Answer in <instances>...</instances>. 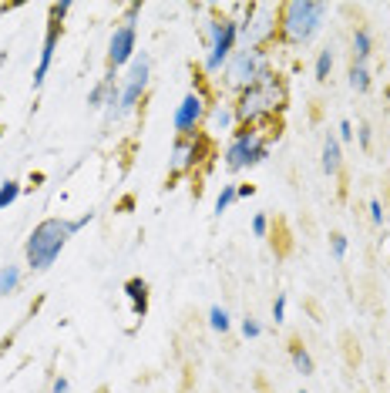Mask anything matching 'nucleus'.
Wrapping results in <instances>:
<instances>
[{
    "instance_id": "17",
    "label": "nucleus",
    "mask_w": 390,
    "mask_h": 393,
    "mask_svg": "<svg viewBox=\"0 0 390 393\" xmlns=\"http://www.w3.org/2000/svg\"><path fill=\"white\" fill-rule=\"evenodd\" d=\"M289 360H293L296 373H303V376H313V373H316V363H313L310 350L300 340H289Z\"/></svg>"
},
{
    "instance_id": "18",
    "label": "nucleus",
    "mask_w": 390,
    "mask_h": 393,
    "mask_svg": "<svg viewBox=\"0 0 390 393\" xmlns=\"http://www.w3.org/2000/svg\"><path fill=\"white\" fill-rule=\"evenodd\" d=\"M370 54H373V37L367 27H357L353 30V64H367Z\"/></svg>"
},
{
    "instance_id": "5",
    "label": "nucleus",
    "mask_w": 390,
    "mask_h": 393,
    "mask_svg": "<svg viewBox=\"0 0 390 393\" xmlns=\"http://www.w3.org/2000/svg\"><path fill=\"white\" fill-rule=\"evenodd\" d=\"M235 41H239V21L233 14H212L206 24V74H215L229 64V57L235 54Z\"/></svg>"
},
{
    "instance_id": "2",
    "label": "nucleus",
    "mask_w": 390,
    "mask_h": 393,
    "mask_svg": "<svg viewBox=\"0 0 390 393\" xmlns=\"http://www.w3.org/2000/svg\"><path fill=\"white\" fill-rule=\"evenodd\" d=\"M330 7L320 0H286L280 3V24H276V41L283 44H310L313 37L323 30Z\"/></svg>"
},
{
    "instance_id": "3",
    "label": "nucleus",
    "mask_w": 390,
    "mask_h": 393,
    "mask_svg": "<svg viewBox=\"0 0 390 393\" xmlns=\"http://www.w3.org/2000/svg\"><path fill=\"white\" fill-rule=\"evenodd\" d=\"M71 236H75V232H71V219H57V215H51V219L37 222L34 232H30L27 242H24L27 269H30V272H44V269H51Z\"/></svg>"
},
{
    "instance_id": "33",
    "label": "nucleus",
    "mask_w": 390,
    "mask_h": 393,
    "mask_svg": "<svg viewBox=\"0 0 390 393\" xmlns=\"http://www.w3.org/2000/svg\"><path fill=\"white\" fill-rule=\"evenodd\" d=\"M142 14V3L138 0H131V3H125V24H135V17Z\"/></svg>"
},
{
    "instance_id": "26",
    "label": "nucleus",
    "mask_w": 390,
    "mask_h": 393,
    "mask_svg": "<svg viewBox=\"0 0 390 393\" xmlns=\"http://www.w3.org/2000/svg\"><path fill=\"white\" fill-rule=\"evenodd\" d=\"M239 330H242V336H246V340H256V336H262V323H260V319H253V316H246V319L239 323Z\"/></svg>"
},
{
    "instance_id": "28",
    "label": "nucleus",
    "mask_w": 390,
    "mask_h": 393,
    "mask_svg": "<svg viewBox=\"0 0 390 393\" xmlns=\"http://www.w3.org/2000/svg\"><path fill=\"white\" fill-rule=\"evenodd\" d=\"M273 323H276V326L286 323V292H280L276 303H273Z\"/></svg>"
},
{
    "instance_id": "22",
    "label": "nucleus",
    "mask_w": 390,
    "mask_h": 393,
    "mask_svg": "<svg viewBox=\"0 0 390 393\" xmlns=\"http://www.w3.org/2000/svg\"><path fill=\"white\" fill-rule=\"evenodd\" d=\"M21 192H24V185H21V182H14V179H10V182H3V185H0V212H3V209H10V205H14V202L21 199Z\"/></svg>"
},
{
    "instance_id": "31",
    "label": "nucleus",
    "mask_w": 390,
    "mask_h": 393,
    "mask_svg": "<svg viewBox=\"0 0 390 393\" xmlns=\"http://www.w3.org/2000/svg\"><path fill=\"white\" fill-rule=\"evenodd\" d=\"M367 212H370V222H373V225H384V205H380L377 199H370Z\"/></svg>"
},
{
    "instance_id": "15",
    "label": "nucleus",
    "mask_w": 390,
    "mask_h": 393,
    "mask_svg": "<svg viewBox=\"0 0 390 393\" xmlns=\"http://www.w3.org/2000/svg\"><path fill=\"white\" fill-rule=\"evenodd\" d=\"M323 172L330 175V179H337L340 172H343V145H340L337 134H326L323 138Z\"/></svg>"
},
{
    "instance_id": "27",
    "label": "nucleus",
    "mask_w": 390,
    "mask_h": 393,
    "mask_svg": "<svg viewBox=\"0 0 390 393\" xmlns=\"http://www.w3.org/2000/svg\"><path fill=\"white\" fill-rule=\"evenodd\" d=\"M71 7H75L71 0H61V3H51V7H48V21H61V24H64V17L71 14Z\"/></svg>"
},
{
    "instance_id": "6",
    "label": "nucleus",
    "mask_w": 390,
    "mask_h": 393,
    "mask_svg": "<svg viewBox=\"0 0 390 393\" xmlns=\"http://www.w3.org/2000/svg\"><path fill=\"white\" fill-rule=\"evenodd\" d=\"M276 24H280L276 3H246L239 21V37L246 41V48H269L276 44Z\"/></svg>"
},
{
    "instance_id": "16",
    "label": "nucleus",
    "mask_w": 390,
    "mask_h": 393,
    "mask_svg": "<svg viewBox=\"0 0 390 393\" xmlns=\"http://www.w3.org/2000/svg\"><path fill=\"white\" fill-rule=\"evenodd\" d=\"M111 88H118V81H115V68H108L104 71V78L88 91V108H95V111H101L104 101H108V94H111Z\"/></svg>"
},
{
    "instance_id": "1",
    "label": "nucleus",
    "mask_w": 390,
    "mask_h": 393,
    "mask_svg": "<svg viewBox=\"0 0 390 393\" xmlns=\"http://www.w3.org/2000/svg\"><path fill=\"white\" fill-rule=\"evenodd\" d=\"M289 91L286 81L280 78L273 68H266L253 84H246L233 101L235 111V128H269L276 121V114L286 108Z\"/></svg>"
},
{
    "instance_id": "37",
    "label": "nucleus",
    "mask_w": 390,
    "mask_h": 393,
    "mask_svg": "<svg viewBox=\"0 0 390 393\" xmlns=\"http://www.w3.org/2000/svg\"><path fill=\"white\" fill-rule=\"evenodd\" d=\"M300 393H306V390H300Z\"/></svg>"
},
{
    "instance_id": "8",
    "label": "nucleus",
    "mask_w": 390,
    "mask_h": 393,
    "mask_svg": "<svg viewBox=\"0 0 390 393\" xmlns=\"http://www.w3.org/2000/svg\"><path fill=\"white\" fill-rule=\"evenodd\" d=\"M266 68H269V48H242L229 57V64L222 71H226V84L242 91L246 84H253L260 78Z\"/></svg>"
},
{
    "instance_id": "23",
    "label": "nucleus",
    "mask_w": 390,
    "mask_h": 393,
    "mask_svg": "<svg viewBox=\"0 0 390 393\" xmlns=\"http://www.w3.org/2000/svg\"><path fill=\"white\" fill-rule=\"evenodd\" d=\"M208 326H212L215 333H229L233 319H229V313H226L222 306H212V310H208Z\"/></svg>"
},
{
    "instance_id": "29",
    "label": "nucleus",
    "mask_w": 390,
    "mask_h": 393,
    "mask_svg": "<svg viewBox=\"0 0 390 393\" xmlns=\"http://www.w3.org/2000/svg\"><path fill=\"white\" fill-rule=\"evenodd\" d=\"M253 236H260V239H266L269 236V215H256V219H253Z\"/></svg>"
},
{
    "instance_id": "14",
    "label": "nucleus",
    "mask_w": 390,
    "mask_h": 393,
    "mask_svg": "<svg viewBox=\"0 0 390 393\" xmlns=\"http://www.w3.org/2000/svg\"><path fill=\"white\" fill-rule=\"evenodd\" d=\"M125 296H128L135 319H145L148 316V283L142 276H131L128 283H125Z\"/></svg>"
},
{
    "instance_id": "13",
    "label": "nucleus",
    "mask_w": 390,
    "mask_h": 393,
    "mask_svg": "<svg viewBox=\"0 0 390 393\" xmlns=\"http://www.w3.org/2000/svg\"><path fill=\"white\" fill-rule=\"evenodd\" d=\"M222 131H235V111L229 101H212L206 111V121H202V134L212 141Z\"/></svg>"
},
{
    "instance_id": "9",
    "label": "nucleus",
    "mask_w": 390,
    "mask_h": 393,
    "mask_svg": "<svg viewBox=\"0 0 390 393\" xmlns=\"http://www.w3.org/2000/svg\"><path fill=\"white\" fill-rule=\"evenodd\" d=\"M148 81H152V57L148 54H135V61L128 64V78L121 84V118L142 105V98L148 91Z\"/></svg>"
},
{
    "instance_id": "24",
    "label": "nucleus",
    "mask_w": 390,
    "mask_h": 393,
    "mask_svg": "<svg viewBox=\"0 0 390 393\" xmlns=\"http://www.w3.org/2000/svg\"><path fill=\"white\" fill-rule=\"evenodd\" d=\"M235 202V185H222V192L215 195V215L229 212V205Z\"/></svg>"
},
{
    "instance_id": "19",
    "label": "nucleus",
    "mask_w": 390,
    "mask_h": 393,
    "mask_svg": "<svg viewBox=\"0 0 390 393\" xmlns=\"http://www.w3.org/2000/svg\"><path fill=\"white\" fill-rule=\"evenodd\" d=\"M21 279H24L21 265H3V269H0V296H10V292H17Z\"/></svg>"
},
{
    "instance_id": "25",
    "label": "nucleus",
    "mask_w": 390,
    "mask_h": 393,
    "mask_svg": "<svg viewBox=\"0 0 390 393\" xmlns=\"http://www.w3.org/2000/svg\"><path fill=\"white\" fill-rule=\"evenodd\" d=\"M330 252H333V259H347V252H350V239L343 236V232H333V236H330Z\"/></svg>"
},
{
    "instance_id": "20",
    "label": "nucleus",
    "mask_w": 390,
    "mask_h": 393,
    "mask_svg": "<svg viewBox=\"0 0 390 393\" xmlns=\"http://www.w3.org/2000/svg\"><path fill=\"white\" fill-rule=\"evenodd\" d=\"M370 71H367V64H350V88L357 91V94H367L370 91Z\"/></svg>"
},
{
    "instance_id": "36",
    "label": "nucleus",
    "mask_w": 390,
    "mask_h": 393,
    "mask_svg": "<svg viewBox=\"0 0 390 393\" xmlns=\"http://www.w3.org/2000/svg\"><path fill=\"white\" fill-rule=\"evenodd\" d=\"M3 131H7V128H3V125H0V138H3Z\"/></svg>"
},
{
    "instance_id": "11",
    "label": "nucleus",
    "mask_w": 390,
    "mask_h": 393,
    "mask_svg": "<svg viewBox=\"0 0 390 393\" xmlns=\"http://www.w3.org/2000/svg\"><path fill=\"white\" fill-rule=\"evenodd\" d=\"M135 51H138V27L135 24H121L115 27L111 41H108V68H125L135 61Z\"/></svg>"
},
{
    "instance_id": "21",
    "label": "nucleus",
    "mask_w": 390,
    "mask_h": 393,
    "mask_svg": "<svg viewBox=\"0 0 390 393\" xmlns=\"http://www.w3.org/2000/svg\"><path fill=\"white\" fill-rule=\"evenodd\" d=\"M330 71H333V51L326 48V51H320V54H316V64H313V78H316L320 84H323V81L330 78Z\"/></svg>"
},
{
    "instance_id": "35",
    "label": "nucleus",
    "mask_w": 390,
    "mask_h": 393,
    "mask_svg": "<svg viewBox=\"0 0 390 393\" xmlns=\"http://www.w3.org/2000/svg\"><path fill=\"white\" fill-rule=\"evenodd\" d=\"M253 195H256V185H249V182L235 185V199H253Z\"/></svg>"
},
{
    "instance_id": "30",
    "label": "nucleus",
    "mask_w": 390,
    "mask_h": 393,
    "mask_svg": "<svg viewBox=\"0 0 390 393\" xmlns=\"http://www.w3.org/2000/svg\"><path fill=\"white\" fill-rule=\"evenodd\" d=\"M353 134H357L360 148H364V152H370V145H373V131H370V125H360V128L353 131Z\"/></svg>"
},
{
    "instance_id": "32",
    "label": "nucleus",
    "mask_w": 390,
    "mask_h": 393,
    "mask_svg": "<svg viewBox=\"0 0 390 393\" xmlns=\"http://www.w3.org/2000/svg\"><path fill=\"white\" fill-rule=\"evenodd\" d=\"M337 138H340V145H343V141H350V138H353V121H347V118H343V121H340V128H337Z\"/></svg>"
},
{
    "instance_id": "34",
    "label": "nucleus",
    "mask_w": 390,
    "mask_h": 393,
    "mask_svg": "<svg viewBox=\"0 0 390 393\" xmlns=\"http://www.w3.org/2000/svg\"><path fill=\"white\" fill-rule=\"evenodd\" d=\"M51 393H71V380H68V376H54Z\"/></svg>"
},
{
    "instance_id": "10",
    "label": "nucleus",
    "mask_w": 390,
    "mask_h": 393,
    "mask_svg": "<svg viewBox=\"0 0 390 393\" xmlns=\"http://www.w3.org/2000/svg\"><path fill=\"white\" fill-rule=\"evenodd\" d=\"M206 111H208V98L199 91V88H192V91L182 98V105L175 108V114H172V128H175V134H195V131H202Z\"/></svg>"
},
{
    "instance_id": "7",
    "label": "nucleus",
    "mask_w": 390,
    "mask_h": 393,
    "mask_svg": "<svg viewBox=\"0 0 390 393\" xmlns=\"http://www.w3.org/2000/svg\"><path fill=\"white\" fill-rule=\"evenodd\" d=\"M212 145L202 131L195 134H179L175 145H172V155H168V179H185L188 172H195L202 161L208 158Z\"/></svg>"
},
{
    "instance_id": "4",
    "label": "nucleus",
    "mask_w": 390,
    "mask_h": 393,
    "mask_svg": "<svg viewBox=\"0 0 390 393\" xmlns=\"http://www.w3.org/2000/svg\"><path fill=\"white\" fill-rule=\"evenodd\" d=\"M269 148H273V134H262V128H235L222 158L229 172H242L262 165L269 158Z\"/></svg>"
},
{
    "instance_id": "12",
    "label": "nucleus",
    "mask_w": 390,
    "mask_h": 393,
    "mask_svg": "<svg viewBox=\"0 0 390 393\" xmlns=\"http://www.w3.org/2000/svg\"><path fill=\"white\" fill-rule=\"evenodd\" d=\"M61 21H48V34H44V44H41V61L34 68V91L44 88V81L51 74V64H54V51H57V41H61Z\"/></svg>"
}]
</instances>
